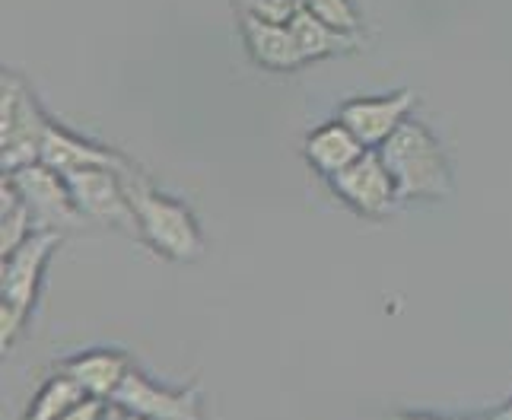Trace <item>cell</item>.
Returning <instances> with one entry per match:
<instances>
[{
	"mask_svg": "<svg viewBox=\"0 0 512 420\" xmlns=\"http://www.w3.org/2000/svg\"><path fill=\"white\" fill-rule=\"evenodd\" d=\"M131 366L134 363H131V357L125 354V350H115V347H90V350H80V354L61 360L58 370L67 373L70 379H77L90 395L112 398L118 392L121 379L128 376Z\"/></svg>",
	"mask_w": 512,
	"mask_h": 420,
	"instance_id": "12",
	"label": "cell"
},
{
	"mask_svg": "<svg viewBox=\"0 0 512 420\" xmlns=\"http://www.w3.org/2000/svg\"><path fill=\"white\" fill-rule=\"evenodd\" d=\"M401 201H446L452 195V166L439 137L414 115L379 147Z\"/></svg>",
	"mask_w": 512,
	"mask_h": 420,
	"instance_id": "2",
	"label": "cell"
},
{
	"mask_svg": "<svg viewBox=\"0 0 512 420\" xmlns=\"http://www.w3.org/2000/svg\"><path fill=\"white\" fill-rule=\"evenodd\" d=\"M86 395H90V392H86L77 379H70L67 373L58 370L55 376H51V379L42 385L39 392H35V398H32V405H29L26 417H29V420H55V417L67 420L70 411H74Z\"/></svg>",
	"mask_w": 512,
	"mask_h": 420,
	"instance_id": "16",
	"label": "cell"
},
{
	"mask_svg": "<svg viewBox=\"0 0 512 420\" xmlns=\"http://www.w3.org/2000/svg\"><path fill=\"white\" fill-rule=\"evenodd\" d=\"M306 10L319 16V20L331 23L334 29H341V32L360 35V29H363V16H360L353 0H306Z\"/></svg>",
	"mask_w": 512,
	"mask_h": 420,
	"instance_id": "17",
	"label": "cell"
},
{
	"mask_svg": "<svg viewBox=\"0 0 512 420\" xmlns=\"http://www.w3.org/2000/svg\"><path fill=\"white\" fill-rule=\"evenodd\" d=\"M131 201H134V214H137V239L147 245L153 255H160L175 265H191L204 255V233L198 220H194V210L160 191L147 172H128L125 175Z\"/></svg>",
	"mask_w": 512,
	"mask_h": 420,
	"instance_id": "1",
	"label": "cell"
},
{
	"mask_svg": "<svg viewBox=\"0 0 512 420\" xmlns=\"http://www.w3.org/2000/svg\"><path fill=\"white\" fill-rule=\"evenodd\" d=\"M233 4L239 13H252L274 23H290L293 16L306 7V0H233Z\"/></svg>",
	"mask_w": 512,
	"mask_h": 420,
	"instance_id": "18",
	"label": "cell"
},
{
	"mask_svg": "<svg viewBox=\"0 0 512 420\" xmlns=\"http://www.w3.org/2000/svg\"><path fill=\"white\" fill-rule=\"evenodd\" d=\"M7 175L13 179V185L20 188V195L26 198L39 230L64 233V230H80L86 223V217L80 214V207L74 201V191H70L67 175L58 172L55 166L39 160L23 169H13Z\"/></svg>",
	"mask_w": 512,
	"mask_h": 420,
	"instance_id": "6",
	"label": "cell"
},
{
	"mask_svg": "<svg viewBox=\"0 0 512 420\" xmlns=\"http://www.w3.org/2000/svg\"><path fill=\"white\" fill-rule=\"evenodd\" d=\"M67 182L86 220L137 236V214H134L125 172L109 169V166H86V169L67 172Z\"/></svg>",
	"mask_w": 512,
	"mask_h": 420,
	"instance_id": "5",
	"label": "cell"
},
{
	"mask_svg": "<svg viewBox=\"0 0 512 420\" xmlns=\"http://www.w3.org/2000/svg\"><path fill=\"white\" fill-rule=\"evenodd\" d=\"M239 32L249 58L264 67V70H277V74H290L299 70L306 61L299 55L296 35L290 23H274V20H261L252 13H239Z\"/></svg>",
	"mask_w": 512,
	"mask_h": 420,
	"instance_id": "11",
	"label": "cell"
},
{
	"mask_svg": "<svg viewBox=\"0 0 512 420\" xmlns=\"http://www.w3.org/2000/svg\"><path fill=\"white\" fill-rule=\"evenodd\" d=\"M493 417H497V420H512V398L506 401V405H500L497 411H493Z\"/></svg>",
	"mask_w": 512,
	"mask_h": 420,
	"instance_id": "19",
	"label": "cell"
},
{
	"mask_svg": "<svg viewBox=\"0 0 512 420\" xmlns=\"http://www.w3.org/2000/svg\"><path fill=\"white\" fill-rule=\"evenodd\" d=\"M112 401L125 417H153V420H198L201 408V389H169V385L153 382L144 370L131 366L128 376L121 379Z\"/></svg>",
	"mask_w": 512,
	"mask_h": 420,
	"instance_id": "8",
	"label": "cell"
},
{
	"mask_svg": "<svg viewBox=\"0 0 512 420\" xmlns=\"http://www.w3.org/2000/svg\"><path fill=\"white\" fill-rule=\"evenodd\" d=\"M58 245L61 233L39 230L4 255V271H0V344H4V354L20 341L29 325V315L39 303L45 268Z\"/></svg>",
	"mask_w": 512,
	"mask_h": 420,
	"instance_id": "3",
	"label": "cell"
},
{
	"mask_svg": "<svg viewBox=\"0 0 512 420\" xmlns=\"http://www.w3.org/2000/svg\"><path fill=\"white\" fill-rule=\"evenodd\" d=\"M414 105L417 96L411 90H398L388 96H353L341 102L338 118L363 140L366 150H379L414 115Z\"/></svg>",
	"mask_w": 512,
	"mask_h": 420,
	"instance_id": "9",
	"label": "cell"
},
{
	"mask_svg": "<svg viewBox=\"0 0 512 420\" xmlns=\"http://www.w3.org/2000/svg\"><path fill=\"white\" fill-rule=\"evenodd\" d=\"M45 128L48 112L42 109L29 80L4 67L0 74V166L4 172L42 160Z\"/></svg>",
	"mask_w": 512,
	"mask_h": 420,
	"instance_id": "4",
	"label": "cell"
},
{
	"mask_svg": "<svg viewBox=\"0 0 512 420\" xmlns=\"http://www.w3.org/2000/svg\"><path fill=\"white\" fill-rule=\"evenodd\" d=\"M334 198H341L353 214L366 220H382L398 207V185L388 172L379 150H366L357 163H350L328 179Z\"/></svg>",
	"mask_w": 512,
	"mask_h": 420,
	"instance_id": "7",
	"label": "cell"
},
{
	"mask_svg": "<svg viewBox=\"0 0 512 420\" xmlns=\"http://www.w3.org/2000/svg\"><path fill=\"white\" fill-rule=\"evenodd\" d=\"M42 163L55 166L58 172H74V169H86V166H109L118 172H134L137 163L128 160L125 153H118L109 144H99L93 137H83L77 131L64 128L61 121L48 118L45 128V140H42Z\"/></svg>",
	"mask_w": 512,
	"mask_h": 420,
	"instance_id": "10",
	"label": "cell"
},
{
	"mask_svg": "<svg viewBox=\"0 0 512 420\" xmlns=\"http://www.w3.org/2000/svg\"><path fill=\"white\" fill-rule=\"evenodd\" d=\"M32 233H39L32 210L26 198L20 195V188H16L13 179L4 172V179H0V255L13 252L16 245H23Z\"/></svg>",
	"mask_w": 512,
	"mask_h": 420,
	"instance_id": "15",
	"label": "cell"
},
{
	"mask_svg": "<svg viewBox=\"0 0 512 420\" xmlns=\"http://www.w3.org/2000/svg\"><path fill=\"white\" fill-rule=\"evenodd\" d=\"M290 29L296 35L299 55H303L306 64L325 61V58H334V55H347V51H353L360 42V35L334 29L331 23L319 20V16L309 13L306 7L290 20Z\"/></svg>",
	"mask_w": 512,
	"mask_h": 420,
	"instance_id": "14",
	"label": "cell"
},
{
	"mask_svg": "<svg viewBox=\"0 0 512 420\" xmlns=\"http://www.w3.org/2000/svg\"><path fill=\"white\" fill-rule=\"evenodd\" d=\"M366 153L363 140L353 134L341 118L334 121H325V125L312 128L306 134V144H303V156L306 163L325 175V179H331V175H338L341 169H347L350 163H357L360 156Z\"/></svg>",
	"mask_w": 512,
	"mask_h": 420,
	"instance_id": "13",
	"label": "cell"
}]
</instances>
